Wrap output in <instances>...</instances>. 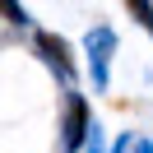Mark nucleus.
Returning a JSON list of instances; mask_svg holds the SVG:
<instances>
[{
    "instance_id": "20e7f679",
    "label": "nucleus",
    "mask_w": 153,
    "mask_h": 153,
    "mask_svg": "<svg viewBox=\"0 0 153 153\" xmlns=\"http://www.w3.org/2000/svg\"><path fill=\"white\" fill-rule=\"evenodd\" d=\"M125 5H130V14H134V19H139L144 28L153 33V0H125Z\"/></svg>"
},
{
    "instance_id": "39448f33",
    "label": "nucleus",
    "mask_w": 153,
    "mask_h": 153,
    "mask_svg": "<svg viewBox=\"0 0 153 153\" xmlns=\"http://www.w3.org/2000/svg\"><path fill=\"white\" fill-rule=\"evenodd\" d=\"M5 19H10L14 28H23V23H28V10H23L19 0H5Z\"/></svg>"
},
{
    "instance_id": "7ed1b4c3",
    "label": "nucleus",
    "mask_w": 153,
    "mask_h": 153,
    "mask_svg": "<svg viewBox=\"0 0 153 153\" xmlns=\"http://www.w3.org/2000/svg\"><path fill=\"white\" fill-rule=\"evenodd\" d=\"M33 47H37V56L47 60L51 70H56L60 74V84H74V60H70V42L60 37V33H37V37H33Z\"/></svg>"
},
{
    "instance_id": "f257e3e1",
    "label": "nucleus",
    "mask_w": 153,
    "mask_h": 153,
    "mask_svg": "<svg viewBox=\"0 0 153 153\" xmlns=\"http://www.w3.org/2000/svg\"><path fill=\"white\" fill-rule=\"evenodd\" d=\"M93 130H97V121H93V111H88V97L70 88V93H65V111H60V149H65V153L88 149Z\"/></svg>"
},
{
    "instance_id": "423d86ee",
    "label": "nucleus",
    "mask_w": 153,
    "mask_h": 153,
    "mask_svg": "<svg viewBox=\"0 0 153 153\" xmlns=\"http://www.w3.org/2000/svg\"><path fill=\"white\" fill-rule=\"evenodd\" d=\"M111 153H139V139H130V134H121V139L111 144Z\"/></svg>"
},
{
    "instance_id": "6e6552de",
    "label": "nucleus",
    "mask_w": 153,
    "mask_h": 153,
    "mask_svg": "<svg viewBox=\"0 0 153 153\" xmlns=\"http://www.w3.org/2000/svg\"><path fill=\"white\" fill-rule=\"evenodd\" d=\"M139 153H153V144H149V139H139Z\"/></svg>"
},
{
    "instance_id": "f03ea898",
    "label": "nucleus",
    "mask_w": 153,
    "mask_h": 153,
    "mask_svg": "<svg viewBox=\"0 0 153 153\" xmlns=\"http://www.w3.org/2000/svg\"><path fill=\"white\" fill-rule=\"evenodd\" d=\"M84 51H88V70H93V88H107L111 84L107 65H111V56H116V33L111 28H93L84 37Z\"/></svg>"
},
{
    "instance_id": "0eeeda50",
    "label": "nucleus",
    "mask_w": 153,
    "mask_h": 153,
    "mask_svg": "<svg viewBox=\"0 0 153 153\" xmlns=\"http://www.w3.org/2000/svg\"><path fill=\"white\" fill-rule=\"evenodd\" d=\"M84 153H107V149H102V130H93V139H88V149H84Z\"/></svg>"
}]
</instances>
